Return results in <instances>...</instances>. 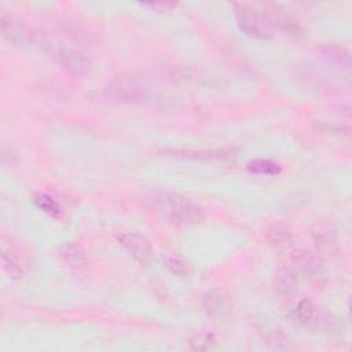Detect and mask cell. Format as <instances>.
<instances>
[{
  "instance_id": "19",
  "label": "cell",
  "mask_w": 352,
  "mask_h": 352,
  "mask_svg": "<svg viewBox=\"0 0 352 352\" xmlns=\"http://www.w3.org/2000/svg\"><path fill=\"white\" fill-rule=\"evenodd\" d=\"M248 170L256 175H278L282 170V166L268 158H256L248 162Z\"/></svg>"
},
{
  "instance_id": "18",
  "label": "cell",
  "mask_w": 352,
  "mask_h": 352,
  "mask_svg": "<svg viewBox=\"0 0 352 352\" xmlns=\"http://www.w3.org/2000/svg\"><path fill=\"white\" fill-rule=\"evenodd\" d=\"M216 337L210 331L205 330H197L190 334L188 337V346L192 351L204 352V351H212L216 346Z\"/></svg>"
},
{
  "instance_id": "11",
  "label": "cell",
  "mask_w": 352,
  "mask_h": 352,
  "mask_svg": "<svg viewBox=\"0 0 352 352\" xmlns=\"http://www.w3.org/2000/svg\"><path fill=\"white\" fill-rule=\"evenodd\" d=\"M260 7H261L260 10L264 12L265 18L268 19L270 25L272 26V29L278 28L289 34H297L300 32V28H298V23L296 22V19L280 4L264 3V4H260Z\"/></svg>"
},
{
  "instance_id": "23",
  "label": "cell",
  "mask_w": 352,
  "mask_h": 352,
  "mask_svg": "<svg viewBox=\"0 0 352 352\" xmlns=\"http://www.w3.org/2000/svg\"><path fill=\"white\" fill-rule=\"evenodd\" d=\"M1 161L4 165H14L16 161V153L12 148L3 147L1 150Z\"/></svg>"
},
{
  "instance_id": "24",
  "label": "cell",
  "mask_w": 352,
  "mask_h": 352,
  "mask_svg": "<svg viewBox=\"0 0 352 352\" xmlns=\"http://www.w3.org/2000/svg\"><path fill=\"white\" fill-rule=\"evenodd\" d=\"M142 6L150 7V8L155 10V11H169L173 7H176V3H161V1H157V3H142Z\"/></svg>"
},
{
  "instance_id": "13",
  "label": "cell",
  "mask_w": 352,
  "mask_h": 352,
  "mask_svg": "<svg viewBox=\"0 0 352 352\" xmlns=\"http://www.w3.org/2000/svg\"><path fill=\"white\" fill-rule=\"evenodd\" d=\"M168 155L177 158L188 160H201V161H228L235 158V150L230 147L212 148V150H168Z\"/></svg>"
},
{
  "instance_id": "15",
  "label": "cell",
  "mask_w": 352,
  "mask_h": 352,
  "mask_svg": "<svg viewBox=\"0 0 352 352\" xmlns=\"http://www.w3.org/2000/svg\"><path fill=\"white\" fill-rule=\"evenodd\" d=\"M62 261L74 272H82L87 270V254L77 243H66L59 250Z\"/></svg>"
},
{
  "instance_id": "10",
  "label": "cell",
  "mask_w": 352,
  "mask_h": 352,
  "mask_svg": "<svg viewBox=\"0 0 352 352\" xmlns=\"http://www.w3.org/2000/svg\"><path fill=\"white\" fill-rule=\"evenodd\" d=\"M300 274L292 265H282L275 271L274 289L279 298L290 301L298 290Z\"/></svg>"
},
{
  "instance_id": "17",
  "label": "cell",
  "mask_w": 352,
  "mask_h": 352,
  "mask_svg": "<svg viewBox=\"0 0 352 352\" xmlns=\"http://www.w3.org/2000/svg\"><path fill=\"white\" fill-rule=\"evenodd\" d=\"M292 315L298 323L305 326L319 322V314H318L316 305L309 298H305V297L300 298L294 304L292 309Z\"/></svg>"
},
{
  "instance_id": "7",
  "label": "cell",
  "mask_w": 352,
  "mask_h": 352,
  "mask_svg": "<svg viewBox=\"0 0 352 352\" xmlns=\"http://www.w3.org/2000/svg\"><path fill=\"white\" fill-rule=\"evenodd\" d=\"M117 241L140 265H148L151 263L153 249L150 242L143 235L125 231L117 234Z\"/></svg>"
},
{
  "instance_id": "21",
  "label": "cell",
  "mask_w": 352,
  "mask_h": 352,
  "mask_svg": "<svg viewBox=\"0 0 352 352\" xmlns=\"http://www.w3.org/2000/svg\"><path fill=\"white\" fill-rule=\"evenodd\" d=\"M263 342L268 349H272V351H285L290 346L289 337L276 329L267 330L263 336Z\"/></svg>"
},
{
  "instance_id": "22",
  "label": "cell",
  "mask_w": 352,
  "mask_h": 352,
  "mask_svg": "<svg viewBox=\"0 0 352 352\" xmlns=\"http://www.w3.org/2000/svg\"><path fill=\"white\" fill-rule=\"evenodd\" d=\"M36 206H38L41 210H44L45 213H48L52 217H59L62 214V208L58 204V201H55L51 195L45 194V192H37L33 198Z\"/></svg>"
},
{
  "instance_id": "1",
  "label": "cell",
  "mask_w": 352,
  "mask_h": 352,
  "mask_svg": "<svg viewBox=\"0 0 352 352\" xmlns=\"http://www.w3.org/2000/svg\"><path fill=\"white\" fill-rule=\"evenodd\" d=\"M144 205L155 216L179 227L195 226L204 221L202 208L186 195L168 190H154L144 197Z\"/></svg>"
},
{
  "instance_id": "5",
  "label": "cell",
  "mask_w": 352,
  "mask_h": 352,
  "mask_svg": "<svg viewBox=\"0 0 352 352\" xmlns=\"http://www.w3.org/2000/svg\"><path fill=\"white\" fill-rule=\"evenodd\" d=\"M1 263L6 274L12 280L22 279L28 272V258L21 248L8 236L1 238Z\"/></svg>"
},
{
  "instance_id": "2",
  "label": "cell",
  "mask_w": 352,
  "mask_h": 352,
  "mask_svg": "<svg viewBox=\"0 0 352 352\" xmlns=\"http://www.w3.org/2000/svg\"><path fill=\"white\" fill-rule=\"evenodd\" d=\"M33 40L37 43L38 48L47 54V56L72 74L81 76L88 72L89 60L84 56V54L69 47L62 40L44 32L33 34Z\"/></svg>"
},
{
  "instance_id": "12",
  "label": "cell",
  "mask_w": 352,
  "mask_h": 352,
  "mask_svg": "<svg viewBox=\"0 0 352 352\" xmlns=\"http://www.w3.org/2000/svg\"><path fill=\"white\" fill-rule=\"evenodd\" d=\"M204 311L213 318L228 316L232 311V301L223 289H212L202 296Z\"/></svg>"
},
{
  "instance_id": "6",
  "label": "cell",
  "mask_w": 352,
  "mask_h": 352,
  "mask_svg": "<svg viewBox=\"0 0 352 352\" xmlns=\"http://www.w3.org/2000/svg\"><path fill=\"white\" fill-rule=\"evenodd\" d=\"M311 238L319 254H334L338 248V234L329 220H316L311 227Z\"/></svg>"
},
{
  "instance_id": "8",
  "label": "cell",
  "mask_w": 352,
  "mask_h": 352,
  "mask_svg": "<svg viewBox=\"0 0 352 352\" xmlns=\"http://www.w3.org/2000/svg\"><path fill=\"white\" fill-rule=\"evenodd\" d=\"M0 29L3 37L15 47H26L33 40V33L6 11L0 14Z\"/></svg>"
},
{
  "instance_id": "9",
  "label": "cell",
  "mask_w": 352,
  "mask_h": 352,
  "mask_svg": "<svg viewBox=\"0 0 352 352\" xmlns=\"http://www.w3.org/2000/svg\"><path fill=\"white\" fill-rule=\"evenodd\" d=\"M290 252V265L294 267L298 274H302L309 279H319L323 275V264L318 254L296 248Z\"/></svg>"
},
{
  "instance_id": "3",
  "label": "cell",
  "mask_w": 352,
  "mask_h": 352,
  "mask_svg": "<svg viewBox=\"0 0 352 352\" xmlns=\"http://www.w3.org/2000/svg\"><path fill=\"white\" fill-rule=\"evenodd\" d=\"M106 94L111 99L124 103H146L151 96V89L142 77L121 74L107 84Z\"/></svg>"
},
{
  "instance_id": "4",
  "label": "cell",
  "mask_w": 352,
  "mask_h": 352,
  "mask_svg": "<svg viewBox=\"0 0 352 352\" xmlns=\"http://www.w3.org/2000/svg\"><path fill=\"white\" fill-rule=\"evenodd\" d=\"M234 16L239 29L248 36L261 40L274 37V29L260 8L250 4L235 3Z\"/></svg>"
},
{
  "instance_id": "16",
  "label": "cell",
  "mask_w": 352,
  "mask_h": 352,
  "mask_svg": "<svg viewBox=\"0 0 352 352\" xmlns=\"http://www.w3.org/2000/svg\"><path fill=\"white\" fill-rule=\"evenodd\" d=\"M318 52L327 62H330L341 69H349V66H351L349 51L340 44H334V43L322 44L318 47Z\"/></svg>"
},
{
  "instance_id": "14",
  "label": "cell",
  "mask_w": 352,
  "mask_h": 352,
  "mask_svg": "<svg viewBox=\"0 0 352 352\" xmlns=\"http://www.w3.org/2000/svg\"><path fill=\"white\" fill-rule=\"evenodd\" d=\"M265 239L270 246L278 252L292 250L294 248L293 232L285 223L270 224L265 230Z\"/></svg>"
},
{
  "instance_id": "20",
  "label": "cell",
  "mask_w": 352,
  "mask_h": 352,
  "mask_svg": "<svg viewBox=\"0 0 352 352\" xmlns=\"http://www.w3.org/2000/svg\"><path fill=\"white\" fill-rule=\"evenodd\" d=\"M164 265L176 276L186 278L190 275V264L177 253H169L164 256Z\"/></svg>"
}]
</instances>
